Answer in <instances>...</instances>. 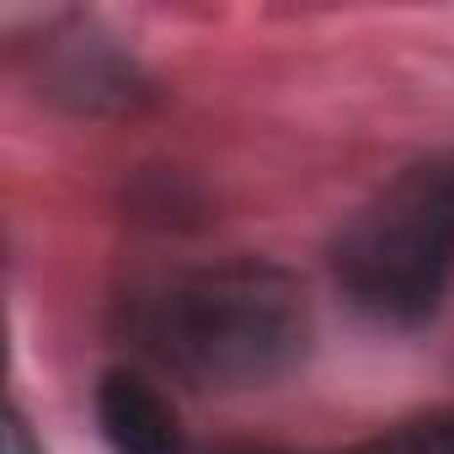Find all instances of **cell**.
<instances>
[{"label": "cell", "mask_w": 454, "mask_h": 454, "mask_svg": "<svg viewBox=\"0 0 454 454\" xmlns=\"http://www.w3.org/2000/svg\"><path fill=\"white\" fill-rule=\"evenodd\" d=\"M97 422L113 454H187L171 401L134 369H107L97 385Z\"/></svg>", "instance_id": "3957f363"}, {"label": "cell", "mask_w": 454, "mask_h": 454, "mask_svg": "<svg viewBox=\"0 0 454 454\" xmlns=\"http://www.w3.org/2000/svg\"><path fill=\"white\" fill-rule=\"evenodd\" d=\"M449 176H454V160H449Z\"/></svg>", "instance_id": "52a82bcc"}, {"label": "cell", "mask_w": 454, "mask_h": 454, "mask_svg": "<svg viewBox=\"0 0 454 454\" xmlns=\"http://www.w3.org/2000/svg\"><path fill=\"white\" fill-rule=\"evenodd\" d=\"M342 294L390 326L427 321L454 278V176L449 160L395 176L348 219L332 252Z\"/></svg>", "instance_id": "7a4b0ae2"}, {"label": "cell", "mask_w": 454, "mask_h": 454, "mask_svg": "<svg viewBox=\"0 0 454 454\" xmlns=\"http://www.w3.org/2000/svg\"><path fill=\"white\" fill-rule=\"evenodd\" d=\"M139 337L192 385H268L305 358L310 305L273 262H224L150 294L139 305Z\"/></svg>", "instance_id": "6da1fadb"}, {"label": "cell", "mask_w": 454, "mask_h": 454, "mask_svg": "<svg viewBox=\"0 0 454 454\" xmlns=\"http://www.w3.org/2000/svg\"><path fill=\"white\" fill-rule=\"evenodd\" d=\"M353 454H454V411L422 417V422H401V427L358 443Z\"/></svg>", "instance_id": "277c9868"}, {"label": "cell", "mask_w": 454, "mask_h": 454, "mask_svg": "<svg viewBox=\"0 0 454 454\" xmlns=\"http://www.w3.org/2000/svg\"><path fill=\"white\" fill-rule=\"evenodd\" d=\"M0 438H6V449H0V454H43V443L33 438V427H27V417L12 406L6 411V427H0Z\"/></svg>", "instance_id": "5b68a950"}, {"label": "cell", "mask_w": 454, "mask_h": 454, "mask_svg": "<svg viewBox=\"0 0 454 454\" xmlns=\"http://www.w3.org/2000/svg\"><path fill=\"white\" fill-rule=\"evenodd\" d=\"M236 454H273V449H236Z\"/></svg>", "instance_id": "8992f818"}]
</instances>
